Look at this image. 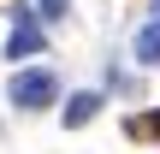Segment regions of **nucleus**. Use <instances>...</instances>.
Listing matches in <instances>:
<instances>
[{"label":"nucleus","instance_id":"1","mask_svg":"<svg viewBox=\"0 0 160 154\" xmlns=\"http://www.w3.org/2000/svg\"><path fill=\"white\" fill-rule=\"evenodd\" d=\"M6 101H12L18 113H42V107H53V101H59V77H53L48 65H30V71H18V77H12Z\"/></svg>","mask_w":160,"mask_h":154},{"label":"nucleus","instance_id":"2","mask_svg":"<svg viewBox=\"0 0 160 154\" xmlns=\"http://www.w3.org/2000/svg\"><path fill=\"white\" fill-rule=\"evenodd\" d=\"M36 53H48V30H42V18L30 6H18L12 12V36H6V59H36Z\"/></svg>","mask_w":160,"mask_h":154},{"label":"nucleus","instance_id":"3","mask_svg":"<svg viewBox=\"0 0 160 154\" xmlns=\"http://www.w3.org/2000/svg\"><path fill=\"white\" fill-rule=\"evenodd\" d=\"M95 113H101V95H95V89H83V95H71V101H65V113H59V119H65V131H83Z\"/></svg>","mask_w":160,"mask_h":154},{"label":"nucleus","instance_id":"4","mask_svg":"<svg viewBox=\"0 0 160 154\" xmlns=\"http://www.w3.org/2000/svg\"><path fill=\"white\" fill-rule=\"evenodd\" d=\"M137 65L160 71V18H148V24L137 30Z\"/></svg>","mask_w":160,"mask_h":154},{"label":"nucleus","instance_id":"5","mask_svg":"<svg viewBox=\"0 0 160 154\" xmlns=\"http://www.w3.org/2000/svg\"><path fill=\"white\" fill-rule=\"evenodd\" d=\"M125 137L131 142H160V113H131L125 119Z\"/></svg>","mask_w":160,"mask_h":154},{"label":"nucleus","instance_id":"6","mask_svg":"<svg viewBox=\"0 0 160 154\" xmlns=\"http://www.w3.org/2000/svg\"><path fill=\"white\" fill-rule=\"evenodd\" d=\"M36 18H42V24H59V18H65V0H36Z\"/></svg>","mask_w":160,"mask_h":154},{"label":"nucleus","instance_id":"7","mask_svg":"<svg viewBox=\"0 0 160 154\" xmlns=\"http://www.w3.org/2000/svg\"><path fill=\"white\" fill-rule=\"evenodd\" d=\"M154 18H160V0H154Z\"/></svg>","mask_w":160,"mask_h":154}]
</instances>
